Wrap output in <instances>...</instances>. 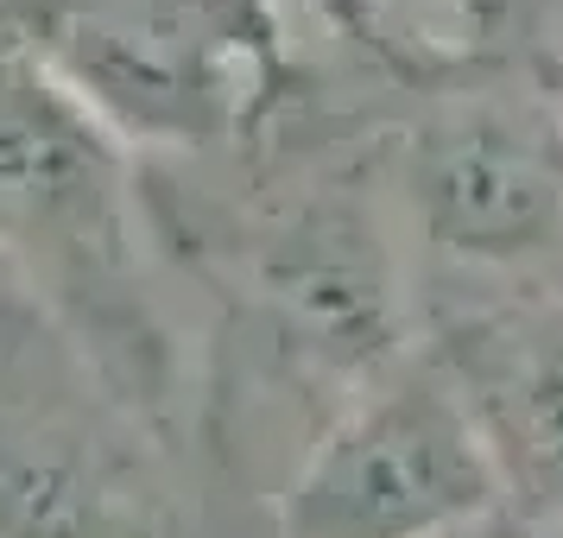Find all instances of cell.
Returning <instances> with one entry per match:
<instances>
[{
  "mask_svg": "<svg viewBox=\"0 0 563 538\" xmlns=\"http://www.w3.org/2000/svg\"><path fill=\"white\" fill-rule=\"evenodd\" d=\"M140 158L57 89L0 20V279L20 285L197 482L203 367L158 292Z\"/></svg>",
  "mask_w": 563,
  "mask_h": 538,
  "instance_id": "cell-1",
  "label": "cell"
},
{
  "mask_svg": "<svg viewBox=\"0 0 563 538\" xmlns=\"http://www.w3.org/2000/svg\"><path fill=\"white\" fill-rule=\"evenodd\" d=\"M0 20L140 165L229 153L305 83L279 0H0Z\"/></svg>",
  "mask_w": 563,
  "mask_h": 538,
  "instance_id": "cell-2",
  "label": "cell"
},
{
  "mask_svg": "<svg viewBox=\"0 0 563 538\" xmlns=\"http://www.w3.org/2000/svg\"><path fill=\"white\" fill-rule=\"evenodd\" d=\"M386 96L380 158L411 273L418 285L443 273L424 317L468 298L563 292V108L526 77Z\"/></svg>",
  "mask_w": 563,
  "mask_h": 538,
  "instance_id": "cell-3",
  "label": "cell"
},
{
  "mask_svg": "<svg viewBox=\"0 0 563 538\" xmlns=\"http://www.w3.org/2000/svg\"><path fill=\"white\" fill-rule=\"evenodd\" d=\"M0 538H203L184 457L0 279Z\"/></svg>",
  "mask_w": 563,
  "mask_h": 538,
  "instance_id": "cell-4",
  "label": "cell"
},
{
  "mask_svg": "<svg viewBox=\"0 0 563 538\" xmlns=\"http://www.w3.org/2000/svg\"><path fill=\"white\" fill-rule=\"evenodd\" d=\"M487 513H500L487 443L418 342L305 437L273 538H456Z\"/></svg>",
  "mask_w": 563,
  "mask_h": 538,
  "instance_id": "cell-5",
  "label": "cell"
},
{
  "mask_svg": "<svg viewBox=\"0 0 563 538\" xmlns=\"http://www.w3.org/2000/svg\"><path fill=\"white\" fill-rule=\"evenodd\" d=\"M487 443L500 507L532 532H563V292L468 298L418 323Z\"/></svg>",
  "mask_w": 563,
  "mask_h": 538,
  "instance_id": "cell-6",
  "label": "cell"
},
{
  "mask_svg": "<svg viewBox=\"0 0 563 538\" xmlns=\"http://www.w3.org/2000/svg\"><path fill=\"white\" fill-rule=\"evenodd\" d=\"M526 83L563 108V7H558V20L544 26V39H538V57H532V77Z\"/></svg>",
  "mask_w": 563,
  "mask_h": 538,
  "instance_id": "cell-7",
  "label": "cell"
},
{
  "mask_svg": "<svg viewBox=\"0 0 563 538\" xmlns=\"http://www.w3.org/2000/svg\"><path fill=\"white\" fill-rule=\"evenodd\" d=\"M456 538H544V532H532L526 519H512V513L500 507V513H487L482 526H468V532H456Z\"/></svg>",
  "mask_w": 563,
  "mask_h": 538,
  "instance_id": "cell-8",
  "label": "cell"
},
{
  "mask_svg": "<svg viewBox=\"0 0 563 538\" xmlns=\"http://www.w3.org/2000/svg\"><path fill=\"white\" fill-rule=\"evenodd\" d=\"M558 538H563V532H558Z\"/></svg>",
  "mask_w": 563,
  "mask_h": 538,
  "instance_id": "cell-9",
  "label": "cell"
}]
</instances>
